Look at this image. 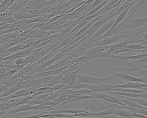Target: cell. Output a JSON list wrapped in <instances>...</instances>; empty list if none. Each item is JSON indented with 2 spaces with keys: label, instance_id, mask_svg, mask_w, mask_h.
Listing matches in <instances>:
<instances>
[{
  "label": "cell",
  "instance_id": "obj_35",
  "mask_svg": "<svg viewBox=\"0 0 147 118\" xmlns=\"http://www.w3.org/2000/svg\"><path fill=\"white\" fill-rule=\"evenodd\" d=\"M43 113H40L38 115H33V116H29V117H16V118H39L40 116H43Z\"/></svg>",
  "mask_w": 147,
  "mask_h": 118
},
{
  "label": "cell",
  "instance_id": "obj_24",
  "mask_svg": "<svg viewBox=\"0 0 147 118\" xmlns=\"http://www.w3.org/2000/svg\"><path fill=\"white\" fill-rule=\"evenodd\" d=\"M103 1V0H95L92 3L90 4V5L89 6L86 11V12H84V15H86L87 13H89V12L91 11L92 10L95 9V8H96L98 6H99Z\"/></svg>",
  "mask_w": 147,
  "mask_h": 118
},
{
  "label": "cell",
  "instance_id": "obj_36",
  "mask_svg": "<svg viewBox=\"0 0 147 118\" xmlns=\"http://www.w3.org/2000/svg\"><path fill=\"white\" fill-rule=\"evenodd\" d=\"M138 73L144 77H147V70H140Z\"/></svg>",
  "mask_w": 147,
  "mask_h": 118
},
{
  "label": "cell",
  "instance_id": "obj_27",
  "mask_svg": "<svg viewBox=\"0 0 147 118\" xmlns=\"http://www.w3.org/2000/svg\"><path fill=\"white\" fill-rule=\"evenodd\" d=\"M77 85H78V84L77 79L75 80H71L69 84L66 85L60 91L62 92H65L66 91H69V90H71Z\"/></svg>",
  "mask_w": 147,
  "mask_h": 118
},
{
  "label": "cell",
  "instance_id": "obj_22",
  "mask_svg": "<svg viewBox=\"0 0 147 118\" xmlns=\"http://www.w3.org/2000/svg\"><path fill=\"white\" fill-rule=\"evenodd\" d=\"M146 47L140 45H136V44H130L126 46L124 48H128L132 50L133 52H139L146 48Z\"/></svg>",
  "mask_w": 147,
  "mask_h": 118
},
{
  "label": "cell",
  "instance_id": "obj_8",
  "mask_svg": "<svg viewBox=\"0 0 147 118\" xmlns=\"http://www.w3.org/2000/svg\"><path fill=\"white\" fill-rule=\"evenodd\" d=\"M147 57V54L141 53L137 55H134V56H117V55H111L109 58H111L112 59H117L118 60L121 61H137L143 58Z\"/></svg>",
  "mask_w": 147,
  "mask_h": 118
},
{
  "label": "cell",
  "instance_id": "obj_1",
  "mask_svg": "<svg viewBox=\"0 0 147 118\" xmlns=\"http://www.w3.org/2000/svg\"><path fill=\"white\" fill-rule=\"evenodd\" d=\"M117 78L115 76H112L110 78H97L90 77L88 74L84 75H78L76 77L78 84H88L90 85H97L102 83H107L110 82Z\"/></svg>",
  "mask_w": 147,
  "mask_h": 118
},
{
  "label": "cell",
  "instance_id": "obj_43",
  "mask_svg": "<svg viewBox=\"0 0 147 118\" xmlns=\"http://www.w3.org/2000/svg\"><path fill=\"white\" fill-rule=\"evenodd\" d=\"M71 118H81V117H72Z\"/></svg>",
  "mask_w": 147,
  "mask_h": 118
},
{
  "label": "cell",
  "instance_id": "obj_17",
  "mask_svg": "<svg viewBox=\"0 0 147 118\" xmlns=\"http://www.w3.org/2000/svg\"><path fill=\"white\" fill-rule=\"evenodd\" d=\"M121 99V102L123 104L126 105V106L129 107H132L135 108H140V109H146V107L142 106L140 105L139 104L137 103L128 100Z\"/></svg>",
  "mask_w": 147,
  "mask_h": 118
},
{
  "label": "cell",
  "instance_id": "obj_32",
  "mask_svg": "<svg viewBox=\"0 0 147 118\" xmlns=\"http://www.w3.org/2000/svg\"><path fill=\"white\" fill-rule=\"evenodd\" d=\"M131 52H132V50H131V49L127 48H121L114 51L112 55H115L116 54L121 53H131Z\"/></svg>",
  "mask_w": 147,
  "mask_h": 118
},
{
  "label": "cell",
  "instance_id": "obj_7",
  "mask_svg": "<svg viewBox=\"0 0 147 118\" xmlns=\"http://www.w3.org/2000/svg\"><path fill=\"white\" fill-rule=\"evenodd\" d=\"M123 38H127V40H129V39H131L130 40H131L133 39V37H132V36H130V35L125 34H122L121 35H115L111 36V37H109V38L103 39L102 42L100 47L109 46V45L112 44V43L116 42L117 41L119 40H121V39H123Z\"/></svg>",
  "mask_w": 147,
  "mask_h": 118
},
{
  "label": "cell",
  "instance_id": "obj_44",
  "mask_svg": "<svg viewBox=\"0 0 147 118\" xmlns=\"http://www.w3.org/2000/svg\"><path fill=\"white\" fill-rule=\"evenodd\" d=\"M146 70H147V69H146Z\"/></svg>",
  "mask_w": 147,
  "mask_h": 118
},
{
  "label": "cell",
  "instance_id": "obj_20",
  "mask_svg": "<svg viewBox=\"0 0 147 118\" xmlns=\"http://www.w3.org/2000/svg\"><path fill=\"white\" fill-rule=\"evenodd\" d=\"M109 1H108V0L104 1L100 5H99V6H98L97 7L95 8V9H94L92 10L91 11L89 12V13H87L86 15L84 16V19L85 18H86V17H88V16L93 15H95V14H96L100 10H101V9L105 5V4H106L107 3L109 2Z\"/></svg>",
  "mask_w": 147,
  "mask_h": 118
},
{
  "label": "cell",
  "instance_id": "obj_25",
  "mask_svg": "<svg viewBox=\"0 0 147 118\" xmlns=\"http://www.w3.org/2000/svg\"><path fill=\"white\" fill-rule=\"evenodd\" d=\"M95 114L93 113L88 112L82 113H78V114H72L71 115H68V117H81L86 118L88 117V118L91 117Z\"/></svg>",
  "mask_w": 147,
  "mask_h": 118
},
{
  "label": "cell",
  "instance_id": "obj_13",
  "mask_svg": "<svg viewBox=\"0 0 147 118\" xmlns=\"http://www.w3.org/2000/svg\"><path fill=\"white\" fill-rule=\"evenodd\" d=\"M109 92H117L128 93H136V94H142L146 92V90L117 88L112 89Z\"/></svg>",
  "mask_w": 147,
  "mask_h": 118
},
{
  "label": "cell",
  "instance_id": "obj_34",
  "mask_svg": "<svg viewBox=\"0 0 147 118\" xmlns=\"http://www.w3.org/2000/svg\"><path fill=\"white\" fill-rule=\"evenodd\" d=\"M44 105L46 106H57V104H55V103L53 102V101H49V100H46L44 104Z\"/></svg>",
  "mask_w": 147,
  "mask_h": 118
},
{
  "label": "cell",
  "instance_id": "obj_5",
  "mask_svg": "<svg viewBox=\"0 0 147 118\" xmlns=\"http://www.w3.org/2000/svg\"><path fill=\"white\" fill-rule=\"evenodd\" d=\"M117 88L116 85H110L105 84H98L97 85H91L86 89L91 91L92 93H105L109 92L112 89Z\"/></svg>",
  "mask_w": 147,
  "mask_h": 118
},
{
  "label": "cell",
  "instance_id": "obj_18",
  "mask_svg": "<svg viewBox=\"0 0 147 118\" xmlns=\"http://www.w3.org/2000/svg\"><path fill=\"white\" fill-rule=\"evenodd\" d=\"M118 29L117 28V27H111L108 32H106L104 35L98 38L97 42L101 40H103V39H106V38H109L111 36H113V35H116V31Z\"/></svg>",
  "mask_w": 147,
  "mask_h": 118
},
{
  "label": "cell",
  "instance_id": "obj_28",
  "mask_svg": "<svg viewBox=\"0 0 147 118\" xmlns=\"http://www.w3.org/2000/svg\"><path fill=\"white\" fill-rule=\"evenodd\" d=\"M86 0H85L84 3L73 12L78 14H82L84 12H86L89 6L90 5V4H87L86 3Z\"/></svg>",
  "mask_w": 147,
  "mask_h": 118
},
{
  "label": "cell",
  "instance_id": "obj_26",
  "mask_svg": "<svg viewBox=\"0 0 147 118\" xmlns=\"http://www.w3.org/2000/svg\"><path fill=\"white\" fill-rule=\"evenodd\" d=\"M34 98V97H33L32 95L27 96V97H25V98H23L20 101H19V102L15 106H14V108L19 106L28 104V102H29L30 100L33 99Z\"/></svg>",
  "mask_w": 147,
  "mask_h": 118
},
{
  "label": "cell",
  "instance_id": "obj_10",
  "mask_svg": "<svg viewBox=\"0 0 147 118\" xmlns=\"http://www.w3.org/2000/svg\"><path fill=\"white\" fill-rule=\"evenodd\" d=\"M33 110V106L29 105L28 104L24 105H20L8 111L6 114L3 116V118H5L6 117H8L10 115H13L15 113L21 112L26 111Z\"/></svg>",
  "mask_w": 147,
  "mask_h": 118
},
{
  "label": "cell",
  "instance_id": "obj_39",
  "mask_svg": "<svg viewBox=\"0 0 147 118\" xmlns=\"http://www.w3.org/2000/svg\"><path fill=\"white\" fill-rule=\"evenodd\" d=\"M139 53H142L147 54V46H146V48L145 49L141 50V51H139Z\"/></svg>",
  "mask_w": 147,
  "mask_h": 118
},
{
  "label": "cell",
  "instance_id": "obj_41",
  "mask_svg": "<svg viewBox=\"0 0 147 118\" xmlns=\"http://www.w3.org/2000/svg\"><path fill=\"white\" fill-rule=\"evenodd\" d=\"M147 7V3H146V5H145V6H144V7H143V8H142L141 10H142L143 9H144V8H146V7Z\"/></svg>",
  "mask_w": 147,
  "mask_h": 118
},
{
  "label": "cell",
  "instance_id": "obj_14",
  "mask_svg": "<svg viewBox=\"0 0 147 118\" xmlns=\"http://www.w3.org/2000/svg\"><path fill=\"white\" fill-rule=\"evenodd\" d=\"M133 5H131L130 7H129L126 10L122 12V13L117 16L115 21V23H114V25L112 26V27H117V26L125 19V18H126V16H127V14L129 11V9H130V8H131V7L133 6Z\"/></svg>",
  "mask_w": 147,
  "mask_h": 118
},
{
  "label": "cell",
  "instance_id": "obj_23",
  "mask_svg": "<svg viewBox=\"0 0 147 118\" xmlns=\"http://www.w3.org/2000/svg\"><path fill=\"white\" fill-rule=\"evenodd\" d=\"M71 73V72L69 70V69H67L66 70V72L65 74L60 80L59 84L67 85V84H69L71 81L70 75Z\"/></svg>",
  "mask_w": 147,
  "mask_h": 118
},
{
  "label": "cell",
  "instance_id": "obj_15",
  "mask_svg": "<svg viewBox=\"0 0 147 118\" xmlns=\"http://www.w3.org/2000/svg\"><path fill=\"white\" fill-rule=\"evenodd\" d=\"M15 0H5L3 1L0 5V14L5 13L14 3Z\"/></svg>",
  "mask_w": 147,
  "mask_h": 118
},
{
  "label": "cell",
  "instance_id": "obj_42",
  "mask_svg": "<svg viewBox=\"0 0 147 118\" xmlns=\"http://www.w3.org/2000/svg\"><path fill=\"white\" fill-rule=\"evenodd\" d=\"M3 1H0V5L2 3Z\"/></svg>",
  "mask_w": 147,
  "mask_h": 118
},
{
  "label": "cell",
  "instance_id": "obj_6",
  "mask_svg": "<svg viewBox=\"0 0 147 118\" xmlns=\"http://www.w3.org/2000/svg\"><path fill=\"white\" fill-rule=\"evenodd\" d=\"M117 17H116L114 20L111 22L109 23H105L96 32L92 35L90 40H93L94 39H98L99 37L102 36L106 32H108L114 25L116 20Z\"/></svg>",
  "mask_w": 147,
  "mask_h": 118
},
{
  "label": "cell",
  "instance_id": "obj_30",
  "mask_svg": "<svg viewBox=\"0 0 147 118\" xmlns=\"http://www.w3.org/2000/svg\"><path fill=\"white\" fill-rule=\"evenodd\" d=\"M53 92L51 93H44V94H41V95L35 97L33 99V100H46L48 97Z\"/></svg>",
  "mask_w": 147,
  "mask_h": 118
},
{
  "label": "cell",
  "instance_id": "obj_33",
  "mask_svg": "<svg viewBox=\"0 0 147 118\" xmlns=\"http://www.w3.org/2000/svg\"><path fill=\"white\" fill-rule=\"evenodd\" d=\"M66 85H63V84H58V85H56L54 86L51 87V90L53 91H61L63 89Z\"/></svg>",
  "mask_w": 147,
  "mask_h": 118
},
{
  "label": "cell",
  "instance_id": "obj_4",
  "mask_svg": "<svg viewBox=\"0 0 147 118\" xmlns=\"http://www.w3.org/2000/svg\"><path fill=\"white\" fill-rule=\"evenodd\" d=\"M147 3V1H139L138 2L136 3L135 4L133 5L130 8L127 14V16L125 18L124 20L118 25L119 27H122L123 24L125 22L127 21L129 18L132 17L134 14L137 13V12L141 10L142 8H143L144 6Z\"/></svg>",
  "mask_w": 147,
  "mask_h": 118
},
{
  "label": "cell",
  "instance_id": "obj_12",
  "mask_svg": "<svg viewBox=\"0 0 147 118\" xmlns=\"http://www.w3.org/2000/svg\"><path fill=\"white\" fill-rule=\"evenodd\" d=\"M67 70H65V71H64L63 72H62V73L56 75L55 77L50 82H49L47 84H46V85H41V87H53L54 86L56 85L59 84L60 80H61L62 78L63 77L64 75L65 74Z\"/></svg>",
  "mask_w": 147,
  "mask_h": 118
},
{
  "label": "cell",
  "instance_id": "obj_40",
  "mask_svg": "<svg viewBox=\"0 0 147 118\" xmlns=\"http://www.w3.org/2000/svg\"><path fill=\"white\" fill-rule=\"evenodd\" d=\"M4 98H0V104L1 103H3V100H4Z\"/></svg>",
  "mask_w": 147,
  "mask_h": 118
},
{
  "label": "cell",
  "instance_id": "obj_21",
  "mask_svg": "<svg viewBox=\"0 0 147 118\" xmlns=\"http://www.w3.org/2000/svg\"><path fill=\"white\" fill-rule=\"evenodd\" d=\"M115 109L113 107H111L110 109L101 112L97 113H95L92 117H104V116H109V115H114L115 113Z\"/></svg>",
  "mask_w": 147,
  "mask_h": 118
},
{
  "label": "cell",
  "instance_id": "obj_31",
  "mask_svg": "<svg viewBox=\"0 0 147 118\" xmlns=\"http://www.w3.org/2000/svg\"><path fill=\"white\" fill-rule=\"evenodd\" d=\"M46 100H35L32 99L30 100L28 102V104L32 106H34L38 105L43 104Z\"/></svg>",
  "mask_w": 147,
  "mask_h": 118
},
{
  "label": "cell",
  "instance_id": "obj_38",
  "mask_svg": "<svg viewBox=\"0 0 147 118\" xmlns=\"http://www.w3.org/2000/svg\"><path fill=\"white\" fill-rule=\"evenodd\" d=\"M141 83L147 85V77L140 78Z\"/></svg>",
  "mask_w": 147,
  "mask_h": 118
},
{
  "label": "cell",
  "instance_id": "obj_2",
  "mask_svg": "<svg viewBox=\"0 0 147 118\" xmlns=\"http://www.w3.org/2000/svg\"><path fill=\"white\" fill-rule=\"evenodd\" d=\"M116 66L127 67L138 72L140 70H146L147 69V57L137 61H122L121 63Z\"/></svg>",
  "mask_w": 147,
  "mask_h": 118
},
{
  "label": "cell",
  "instance_id": "obj_11",
  "mask_svg": "<svg viewBox=\"0 0 147 118\" xmlns=\"http://www.w3.org/2000/svg\"><path fill=\"white\" fill-rule=\"evenodd\" d=\"M113 76H115L117 78H120L126 80L127 82H139L141 83L140 78H136L130 76L126 73H111L110 74Z\"/></svg>",
  "mask_w": 147,
  "mask_h": 118
},
{
  "label": "cell",
  "instance_id": "obj_3",
  "mask_svg": "<svg viewBox=\"0 0 147 118\" xmlns=\"http://www.w3.org/2000/svg\"><path fill=\"white\" fill-rule=\"evenodd\" d=\"M140 16L139 15L134 19L127 21L123 24L122 27H123L124 29L127 31L135 30L144 27L147 23V18L145 17L140 18Z\"/></svg>",
  "mask_w": 147,
  "mask_h": 118
},
{
  "label": "cell",
  "instance_id": "obj_37",
  "mask_svg": "<svg viewBox=\"0 0 147 118\" xmlns=\"http://www.w3.org/2000/svg\"><path fill=\"white\" fill-rule=\"evenodd\" d=\"M100 118H123L121 117H117V116H112V115H109V116H104V117H100Z\"/></svg>",
  "mask_w": 147,
  "mask_h": 118
},
{
  "label": "cell",
  "instance_id": "obj_29",
  "mask_svg": "<svg viewBox=\"0 0 147 118\" xmlns=\"http://www.w3.org/2000/svg\"><path fill=\"white\" fill-rule=\"evenodd\" d=\"M63 92L61 91H58L53 92L52 94L47 98L46 100L49 101H53L57 99L59 96H61L63 94Z\"/></svg>",
  "mask_w": 147,
  "mask_h": 118
},
{
  "label": "cell",
  "instance_id": "obj_19",
  "mask_svg": "<svg viewBox=\"0 0 147 118\" xmlns=\"http://www.w3.org/2000/svg\"><path fill=\"white\" fill-rule=\"evenodd\" d=\"M134 43H139L138 45L147 46V33L139 36L135 40H133Z\"/></svg>",
  "mask_w": 147,
  "mask_h": 118
},
{
  "label": "cell",
  "instance_id": "obj_16",
  "mask_svg": "<svg viewBox=\"0 0 147 118\" xmlns=\"http://www.w3.org/2000/svg\"><path fill=\"white\" fill-rule=\"evenodd\" d=\"M68 61H62L60 62L57 63L56 65H50L48 67L46 68L42 73L44 72H48V71H52V70H56V69H59L65 66L68 64Z\"/></svg>",
  "mask_w": 147,
  "mask_h": 118
},
{
  "label": "cell",
  "instance_id": "obj_9",
  "mask_svg": "<svg viewBox=\"0 0 147 118\" xmlns=\"http://www.w3.org/2000/svg\"><path fill=\"white\" fill-rule=\"evenodd\" d=\"M97 42V39L90 40L87 42L74 48L71 53H82V52H85L94 46V45Z\"/></svg>",
  "mask_w": 147,
  "mask_h": 118
}]
</instances>
